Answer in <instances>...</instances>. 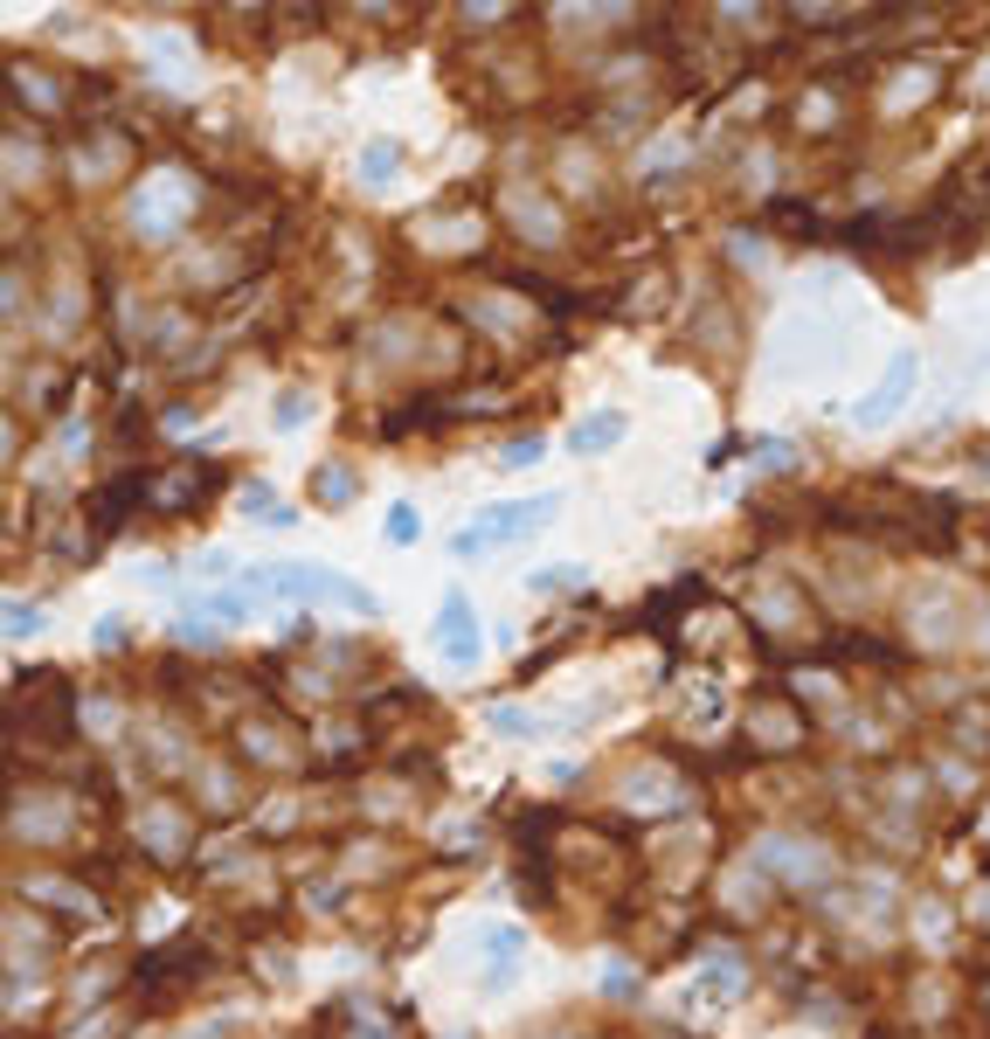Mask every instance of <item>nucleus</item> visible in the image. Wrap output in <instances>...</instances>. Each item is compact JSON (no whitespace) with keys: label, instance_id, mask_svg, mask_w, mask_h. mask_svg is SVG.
I'll list each match as a JSON object with an SVG mask.
<instances>
[{"label":"nucleus","instance_id":"nucleus-8","mask_svg":"<svg viewBox=\"0 0 990 1039\" xmlns=\"http://www.w3.org/2000/svg\"><path fill=\"white\" fill-rule=\"evenodd\" d=\"M8 631H14V638L36 631V604H14V624H8Z\"/></svg>","mask_w":990,"mask_h":1039},{"label":"nucleus","instance_id":"nucleus-6","mask_svg":"<svg viewBox=\"0 0 990 1039\" xmlns=\"http://www.w3.org/2000/svg\"><path fill=\"white\" fill-rule=\"evenodd\" d=\"M533 458H540V437H513V444L499 451V464H506V471H520V464H533Z\"/></svg>","mask_w":990,"mask_h":1039},{"label":"nucleus","instance_id":"nucleus-4","mask_svg":"<svg viewBox=\"0 0 990 1039\" xmlns=\"http://www.w3.org/2000/svg\"><path fill=\"white\" fill-rule=\"evenodd\" d=\"M624 437V416H596V423H575V437H568V451H582V458H596L602 444H617Z\"/></svg>","mask_w":990,"mask_h":1039},{"label":"nucleus","instance_id":"nucleus-7","mask_svg":"<svg viewBox=\"0 0 990 1039\" xmlns=\"http://www.w3.org/2000/svg\"><path fill=\"white\" fill-rule=\"evenodd\" d=\"M389 541H416V513H409V507L389 513Z\"/></svg>","mask_w":990,"mask_h":1039},{"label":"nucleus","instance_id":"nucleus-2","mask_svg":"<svg viewBox=\"0 0 990 1039\" xmlns=\"http://www.w3.org/2000/svg\"><path fill=\"white\" fill-rule=\"evenodd\" d=\"M437 645L451 651V658H478V631H471V604H464V596H451V604H443V617H437Z\"/></svg>","mask_w":990,"mask_h":1039},{"label":"nucleus","instance_id":"nucleus-3","mask_svg":"<svg viewBox=\"0 0 990 1039\" xmlns=\"http://www.w3.org/2000/svg\"><path fill=\"white\" fill-rule=\"evenodd\" d=\"M908 382H914V354H901V361H893L886 389L859 402V423H880V416H893V409H901V395H908Z\"/></svg>","mask_w":990,"mask_h":1039},{"label":"nucleus","instance_id":"nucleus-5","mask_svg":"<svg viewBox=\"0 0 990 1039\" xmlns=\"http://www.w3.org/2000/svg\"><path fill=\"white\" fill-rule=\"evenodd\" d=\"M312 492H318V499H354V471H346V464L312 471Z\"/></svg>","mask_w":990,"mask_h":1039},{"label":"nucleus","instance_id":"nucleus-1","mask_svg":"<svg viewBox=\"0 0 990 1039\" xmlns=\"http://www.w3.org/2000/svg\"><path fill=\"white\" fill-rule=\"evenodd\" d=\"M555 507H561V499H520V507H499V513H486V520H471L451 548H458V555H478L486 541H513V533H533V527H548V520H555Z\"/></svg>","mask_w":990,"mask_h":1039}]
</instances>
